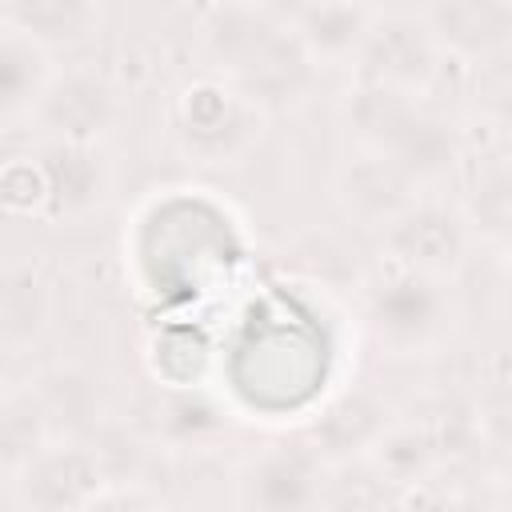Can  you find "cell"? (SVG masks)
Returning <instances> with one entry per match:
<instances>
[{
	"mask_svg": "<svg viewBox=\"0 0 512 512\" xmlns=\"http://www.w3.org/2000/svg\"><path fill=\"white\" fill-rule=\"evenodd\" d=\"M200 36H204V52L216 64V76L244 88L264 108L272 96H296L316 68L304 56L292 28L284 24L280 8L216 4L204 12Z\"/></svg>",
	"mask_w": 512,
	"mask_h": 512,
	"instance_id": "6da1fadb",
	"label": "cell"
},
{
	"mask_svg": "<svg viewBox=\"0 0 512 512\" xmlns=\"http://www.w3.org/2000/svg\"><path fill=\"white\" fill-rule=\"evenodd\" d=\"M344 116L360 152L392 160L420 188L444 180L460 164V132L428 96L360 84L356 92H348Z\"/></svg>",
	"mask_w": 512,
	"mask_h": 512,
	"instance_id": "7a4b0ae2",
	"label": "cell"
},
{
	"mask_svg": "<svg viewBox=\"0 0 512 512\" xmlns=\"http://www.w3.org/2000/svg\"><path fill=\"white\" fill-rule=\"evenodd\" d=\"M268 108L224 76H200L176 96V140L196 164H240L264 136Z\"/></svg>",
	"mask_w": 512,
	"mask_h": 512,
	"instance_id": "3957f363",
	"label": "cell"
},
{
	"mask_svg": "<svg viewBox=\"0 0 512 512\" xmlns=\"http://www.w3.org/2000/svg\"><path fill=\"white\" fill-rule=\"evenodd\" d=\"M364 324L388 356H428L444 348L456 328L452 280L392 272L388 280L372 284L364 300Z\"/></svg>",
	"mask_w": 512,
	"mask_h": 512,
	"instance_id": "277c9868",
	"label": "cell"
},
{
	"mask_svg": "<svg viewBox=\"0 0 512 512\" xmlns=\"http://www.w3.org/2000/svg\"><path fill=\"white\" fill-rule=\"evenodd\" d=\"M440 44L424 24L420 8H376L372 32L360 48L364 84H380L404 96H428L440 76Z\"/></svg>",
	"mask_w": 512,
	"mask_h": 512,
	"instance_id": "5b68a950",
	"label": "cell"
},
{
	"mask_svg": "<svg viewBox=\"0 0 512 512\" xmlns=\"http://www.w3.org/2000/svg\"><path fill=\"white\" fill-rule=\"evenodd\" d=\"M476 232L468 216L444 200H416L384 228V248L392 252L396 272H416L432 280H452L472 248Z\"/></svg>",
	"mask_w": 512,
	"mask_h": 512,
	"instance_id": "8992f818",
	"label": "cell"
},
{
	"mask_svg": "<svg viewBox=\"0 0 512 512\" xmlns=\"http://www.w3.org/2000/svg\"><path fill=\"white\" fill-rule=\"evenodd\" d=\"M328 464L304 444H268L240 468V508L244 512H320Z\"/></svg>",
	"mask_w": 512,
	"mask_h": 512,
	"instance_id": "52a82bcc",
	"label": "cell"
},
{
	"mask_svg": "<svg viewBox=\"0 0 512 512\" xmlns=\"http://www.w3.org/2000/svg\"><path fill=\"white\" fill-rule=\"evenodd\" d=\"M108 488L104 464L84 444H44L20 472L16 496L28 512H84Z\"/></svg>",
	"mask_w": 512,
	"mask_h": 512,
	"instance_id": "ba28073f",
	"label": "cell"
},
{
	"mask_svg": "<svg viewBox=\"0 0 512 512\" xmlns=\"http://www.w3.org/2000/svg\"><path fill=\"white\" fill-rule=\"evenodd\" d=\"M116 112H120V100L104 76H96L88 68H68L48 80L32 120H40L48 140L100 144V136L112 128Z\"/></svg>",
	"mask_w": 512,
	"mask_h": 512,
	"instance_id": "9c48e42d",
	"label": "cell"
},
{
	"mask_svg": "<svg viewBox=\"0 0 512 512\" xmlns=\"http://www.w3.org/2000/svg\"><path fill=\"white\" fill-rule=\"evenodd\" d=\"M388 424H392V412L384 396L372 392L368 384H356L332 396L320 408V416H312V424L304 428V444L324 464H344V460H360Z\"/></svg>",
	"mask_w": 512,
	"mask_h": 512,
	"instance_id": "30bf717a",
	"label": "cell"
},
{
	"mask_svg": "<svg viewBox=\"0 0 512 512\" xmlns=\"http://www.w3.org/2000/svg\"><path fill=\"white\" fill-rule=\"evenodd\" d=\"M280 16L316 68H340L360 60L376 8L348 0H320V4H288L280 8Z\"/></svg>",
	"mask_w": 512,
	"mask_h": 512,
	"instance_id": "8fae6325",
	"label": "cell"
},
{
	"mask_svg": "<svg viewBox=\"0 0 512 512\" xmlns=\"http://www.w3.org/2000/svg\"><path fill=\"white\" fill-rule=\"evenodd\" d=\"M336 200L360 228H388L420 200V184L376 152H356L336 172Z\"/></svg>",
	"mask_w": 512,
	"mask_h": 512,
	"instance_id": "7c38bea8",
	"label": "cell"
},
{
	"mask_svg": "<svg viewBox=\"0 0 512 512\" xmlns=\"http://www.w3.org/2000/svg\"><path fill=\"white\" fill-rule=\"evenodd\" d=\"M44 172V212L48 216H84L104 204L112 188V168L100 144H60L48 140L36 156Z\"/></svg>",
	"mask_w": 512,
	"mask_h": 512,
	"instance_id": "4fadbf2b",
	"label": "cell"
},
{
	"mask_svg": "<svg viewBox=\"0 0 512 512\" xmlns=\"http://www.w3.org/2000/svg\"><path fill=\"white\" fill-rule=\"evenodd\" d=\"M444 56L488 60L512 40V4L508 0H440L420 8Z\"/></svg>",
	"mask_w": 512,
	"mask_h": 512,
	"instance_id": "5bb4252c",
	"label": "cell"
},
{
	"mask_svg": "<svg viewBox=\"0 0 512 512\" xmlns=\"http://www.w3.org/2000/svg\"><path fill=\"white\" fill-rule=\"evenodd\" d=\"M388 488H420L440 468L444 448L424 420H396L376 436V444L360 456Z\"/></svg>",
	"mask_w": 512,
	"mask_h": 512,
	"instance_id": "9a60e30c",
	"label": "cell"
},
{
	"mask_svg": "<svg viewBox=\"0 0 512 512\" xmlns=\"http://www.w3.org/2000/svg\"><path fill=\"white\" fill-rule=\"evenodd\" d=\"M0 24L52 52L84 44L100 28V8L88 0H8L0 4Z\"/></svg>",
	"mask_w": 512,
	"mask_h": 512,
	"instance_id": "2e32d148",
	"label": "cell"
},
{
	"mask_svg": "<svg viewBox=\"0 0 512 512\" xmlns=\"http://www.w3.org/2000/svg\"><path fill=\"white\" fill-rule=\"evenodd\" d=\"M52 76V56L28 36L0 24V124L32 120Z\"/></svg>",
	"mask_w": 512,
	"mask_h": 512,
	"instance_id": "e0dca14e",
	"label": "cell"
},
{
	"mask_svg": "<svg viewBox=\"0 0 512 512\" xmlns=\"http://www.w3.org/2000/svg\"><path fill=\"white\" fill-rule=\"evenodd\" d=\"M228 428L224 404L204 388H172L156 408V436L172 448H204Z\"/></svg>",
	"mask_w": 512,
	"mask_h": 512,
	"instance_id": "ac0fdd59",
	"label": "cell"
},
{
	"mask_svg": "<svg viewBox=\"0 0 512 512\" xmlns=\"http://www.w3.org/2000/svg\"><path fill=\"white\" fill-rule=\"evenodd\" d=\"M320 512H388V484L364 460L328 464Z\"/></svg>",
	"mask_w": 512,
	"mask_h": 512,
	"instance_id": "d6986e66",
	"label": "cell"
},
{
	"mask_svg": "<svg viewBox=\"0 0 512 512\" xmlns=\"http://www.w3.org/2000/svg\"><path fill=\"white\" fill-rule=\"evenodd\" d=\"M48 300L32 272L0 276V340H28L44 324Z\"/></svg>",
	"mask_w": 512,
	"mask_h": 512,
	"instance_id": "ffe728a7",
	"label": "cell"
},
{
	"mask_svg": "<svg viewBox=\"0 0 512 512\" xmlns=\"http://www.w3.org/2000/svg\"><path fill=\"white\" fill-rule=\"evenodd\" d=\"M476 200H480V208L468 216V224H472V232H480V236H496V240H504L508 236V164H504V156H492L484 168H480V180H476Z\"/></svg>",
	"mask_w": 512,
	"mask_h": 512,
	"instance_id": "44dd1931",
	"label": "cell"
},
{
	"mask_svg": "<svg viewBox=\"0 0 512 512\" xmlns=\"http://www.w3.org/2000/svg\"><path fill=\"white\" fill-rule=\"evenodd\" d=\"M0 204L12 212H40L44 208V172L36 160L20 156L0 172Z\"/></svg>",
	"mask_w": 512,
	"mask_h": 512,
	"instance_id": "7402d4cb",
	"label": "cell"
},
{
	"mask_svg": "<svg viewBox=\"0 0 512 512\" xmlns=\"http://www.w3.org/2000/svg\"><path fill=\"white\" fill-rule=\"evenodd\" d=\"M84 512H164L160 500H152L144 488H124V484H108Z\"/></svg>",
	"mask_w": 512,
	"mask_h": 512,
	"instance_id": "603a6c76",
	"label": "cell"
}]
</instances>
